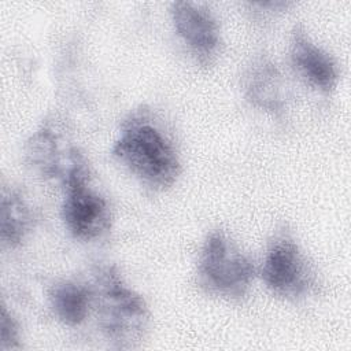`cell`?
<instances>
[{
    "label": "cell",
    "mask_w": 351,
    "mask_h": 351,
    "mask_svg": "<svg viewBox=\"0 0 351 351\" xmlns=\"http://www.w3.org/2000/svg\"><path fill=\"white\" fill-rule=\"evenodd\" d=\"M262 278L273 293L293 300L307 295L314 282L311 266L299 245L287 233H280L270 241Z\"/></svg>",
    "instance_id": "277c9868"
},
{
    "label": "cell",
    "mask_w": 351,
    "mask_h": 351,
    "mask_svg": "<svg viewBox=\"0 0 351 351\" xmlns=\"http://www.w3.org/2000/svg\"><path fill=\"white\" fill-rule=\"evenodd\" d=\"M170 12L178 36L200 62H210L219 45L218 23L210 10L203 4L174 1Z\"/></svg>",
    "instance_id": "52a82bcc"
},
{
    "label": "cell",
    "mask_w": 351,
    "mask_h": 351,
    "mask_svg": "<svg viewBox=\"0 0 351 351\" xmlns=\"http://www.w3.org/2000/svg\"><path fill=\"white\" fill-rule=\"evenodd\" d=\"M21 347L19 326L16 319L8 311L7 306L1 303L0 308V350L11 351Z\"/></svg>",
    "instance_id": "7c38bea8"
},
{
    "label": "cell",
    "mask_w": 351,
    "mask_h": 351,
    "mask_svg": "<svg viewBox=\"0 0 351 351\" xmlns=\"http://www.w3.org/2000/svg\"><path fill=\"white\" fill-rule=\"evenodd\" d=\"M197 276L207 292L239 300L245 296L254 280L255 266L232 239L215 230L203 244Z\"/></svg>",
    "instance_id": "3957f363"
},
{
    "label": "cell",
    "mask_w": 351,
    "mask_h": 351,
    "mask_svg": "<svg viewBox=\"0 0 351 351\" xmlns=\"http://www.w3.org/2000/svg\"><path fill=\"white\" fill-rule=\"evenodd\" d=\"M49 303L55 315L69 326L85 321L92 303V292L81 284L63 281L49 291Z\"/></svg>",
    "instance_id": "8fae6325"
},
{
    "label": "cell",
    "mask_w": 351,
    "mask_h": 351,
    "mask_svg": "<svg viewBox=\"0 0 351 351\" xmlns=\"http://www.w3.org/2000/svg\"><path fill=\"white\" fill-rule=\"evenodd\" d=\"M244 90L248 100L266 111L278 112L285 104V88L280 70L269 59H256L244 75Z\"/></svg>",
    "instance_id": "9c48e42d"
},
{
    "label": "cell",
    "mask_w": 351,
    "mask_h": 351,
    "mask_svg": "<svg viewBox=\"0 0 351 351\" xmlns=\"http://www.w3.org/2000/svg\"><path fill=\"white\" fill-rule=\"evenodd\" d=\"M26 159L34 171L64 184L73 174L86 170V160L64 133L51 123L43 125L26 144Z\"/></svg>",
    "instance_id": "5b68a950"
},
{
    "label": "cell",
    "mask_w": 351,
    "mask_h": 351,
    "mask_svg": "<svg viewBox=\"0 0 351 351\" xmlns=\"http://www.w3.org/2000/svg\"><path fill=\"white\" fill-rule=\"evenodd\" d=\"M89 176L70 180L64 186L62 218L67 230L80 240L100 237L110 228L107 200L88 186Z\"/></svg>",
    "instance_id": "8992f818"
},
{
    "label": "cell",
    "mask_w": 351,
    "mask_h": 351,
    "mask_svg": "<svg viewBox=\"0 0 351 351\" xmlns=\"http://www.w3.org/2000/svg\"><path fill=\"white\" fill-rule=\"evenodd\" d=\"M291 60L295 69L313 86L329 92L339 80L332 56L315 45L302 26H296L291 37Z\"/></svg>",
    "instance_id": "ba28073f"
},
{
    "label": "cell",
    "mask_w": 351,
    "mask_h": 351,
    "mask_svg": "<svg viewBox=\"0 0 351 351\" xmlns=\"http://www.w3.org/2000/svg\"><path fill=\"white\" fill-rule=\"evenodd\" d=\"M90 292L99 326L106 339L115 348L137 347L149 324V311L144 299L126 287L118 270L111 265L95 269Z\"/></svg>",
    "instance_id": "6da1fadb"
},
{
    "label": "cell",
    "mask_w": 351,
    "mask_h": 351,
    "mask_svg": "<svg viewBox=\"0 0 351 351\" xmlns=\"http://www.w3.org/2000/svg\"><path fill=\"white\" fill-rule=\"evenodd\" d=\"M112 155L154 189L170 188L181 171L173 144L148 122H129L115 141Z\"/></svg>",
    "instance_id": "7a4b0ae2"
},
{
    "label": "cell",
    "mask_w": 351,
    "mask_h": 351,
    "mask_svg": "<svg viewBox=\"0 0 351 351\" xmlns=\"http://www.w3.org/2000/svg\"><path fill=\"white\" fill-rule=\"evenodd\" d=\"M32 226V213L16 189H3L0 204L1 241L10 248L18 247Z\"/></svg>",
    "instance_id": "30bf717a"
}]
</instances>
